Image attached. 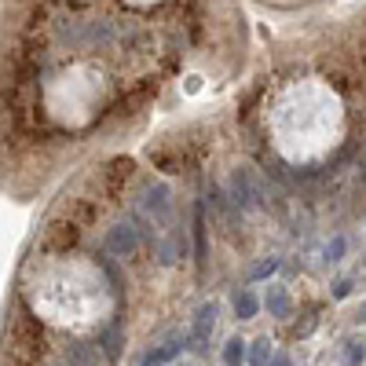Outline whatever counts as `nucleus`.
<instances>
[{
  "label": "nucleus",
  "mask_w": 366,
  "mask_h": 366,
  "mask_svg": "<svg viewBox=\"0 0 366 366\" xmlns=\"http://www.w3.org/2000/svg\"><path fill=\"white\" fill-rule=\"evenodd\" d=\"M267 366H290V359H286V356H275V359L267 363Z\"/></svg>",
  "instance_id": "obj_15"
},
{
  "label": "nucleus",
  "mask_w": 366,
  "mask_h": 366,
  "mask_svg": "<svg viewBox=\"0 0 366 366\" xmlns=\"http://www.w3.org/2000/svg\"><path fill=\"white\" fill-rule=\"evenodd\" d=\"M66 363L70 366H106V359L99 356V348H95V344H81V341L66 344Z\"/></svg>",
  "instance_id": "obj_5"
},
{
  "label": "nucleus",
  "mask_w": 366,
  "mask_h": 366,
  "mask_svg": "<svg viewBox=\"0 0 366 366\" xmlns=\"http://www.w3.org/2000/svg\"><path fill=\"white\" fill-rule=\"evenodd\" d=\"M139 205H143V209H147L154 220H165L169 209H172V202H169V187H165V183H150L147 190H143Z\"/></svg>",
  "instance_id": "obj_4"
},
{
  "label": "nucleus",
  "mask_w": 366,
  "mask_h": 366,
  "mask_svg": "<svg viewBox=\"0 0 366 366\" xmlns=\"http://www.w3.org/2000/svg\"><path fill=\"white\" fill-rule=\"evenodd\" d=\"M253 366H267V363H272L275 356H272V341H267V337H260V341H253V352L246 356Z\"/></svg>",
  "instance_id": "obj_8"
},
{
  "label": "nucleus",
  "mask_w": 366,
  "mask_h": 366,
  "mask_svg": "<svg viewBox=\"0 0 366 366\" xmlns=\"http://www.w3.org/2000/svg\"><path fill=\"white\" fill-rule=\"evenodd\" d=\"M267 311L279 315V319H282L286 311H290V297H286L282 286H272V293H267Z\"/></svg>",
  "instance_id": "obj_7"
},
{
  "label": "nucleus",
  "mask_w": 366,
  "mask_h": 366,
  "mask_svg": "<svg viewBox=\"0 0 366 366\" xmlns=\"http://www.w3.org/2000/svg\"><path fill=\"white\" fill-rule=\"evenodd\" d=\"M224 363H227V366H242V363H246V344L238 341V337L227 341V348H224Z\"/></svg>",
  "instance_id": "obj_12"
},
{
  "label": "nucleus",
  "mask_w": 366,
  "mask_h": 366,
  "mask_svg": "<svg viewBox=\"0 0 366 366\" xmlns=\"http://www.w3.org/2000/svg\"><path fill=\"white\" fill-rule=\"evenodd\" d=\"M359 319H363V323H366V304H363V311H359Z\"/></svg>",
  "instance_id": "obj_16"
},
{
  "label": "nucleus",
  "mask_w": 366,
  "mask_h": 366,
  "mask_svg": "<svg viewBox=\"0 0 366 366\" xmlns=\"http://www.w3.org/2000/svg\"><path fill=\"white\" fill-rule=\"evenodd\" d=\"M264 198V190L257 183V176H253L249 169H234V176H231V202H234V209H253V205H260Z\"/></svg>",
  "instance_id": "obj_1"
},
{
  "label": "nucleus",
  "mask_w": 366,
  "mask_h": 366,
  "mask_svg": "<svg viewBox=\"0 0 366 366\" xmlns=\"http://www.w3.org/2000/svg\"><path fill=\"white\" fill-rule=\"evenodd\" d=\"M213 326H216V304H202L195 315V326H190V348L195 352H205L213 341Z\"/></svg>",
  "instance_id": "obj_2"
},
{
  "label": "nucleus",
  "mask_w": 366,
  "mask_h": 366,
  "mask_svg": "<svg viewBox=\"0 0 366 366\" xmlns=\"http://www.w3.org/2000/svg\"><path fill=\"white\" fill-rule=\"evenodd\" d=\"M326 253H330V260H341V253H344V238H333V246H330Z\"/></svg>",
  "instance_id": "obj_13"
},
{
  "label": "nucleus",
  "mask_w": 366,
  "mask_h": 366,
  "mask_svg": "<svg viewBox=\"0 0 366 366\" xmlns=\"http://www.w3.org/2000/svg\"><path fill=\"white\" fill-rule=\"evenodd\" d=\"M275 267H279V260H272V264H260L257 272H253V279H267V275L275 272Z\"/></svg>",
  "instance_id": "obj_14"
},
{
  "label": "nucleus",
  "mask_w": 366,
  "mask_h": 366,
  "mask_svg": "<svg viewBox=\"0 0 366 366\" xmlns=\"http://www.w3.org/2000/svg\"><path fill=\"white\" fill-rule=\"evenodd\" d=\"M136 246H139V227L129 224V220H125V224H118L114 231L106 234V249L114 253V257H132Z\"/></svg>",
  "instance_id": "obj_3"
},
{
  "label": "nucleus",
  "mask_w": 366,
  "mask_h": 366,
  "mask_svg": "<svg viewBox=\"0 0 366 366\" xmlns=\"http://www.w3.org/2000/svg\"><path fill=\"white\" fill-rule=\"evenodd\" d=\"M59 366H70V363H59Z\"/></svg>",
  "instance_id": "obj_17"
},
{
  "label": "nucleus",
  "mask_w": 366,
  "mask_h": 366,
  "mask_svg": "<svg viewBox=\"0 0 366 366\" xmlns=\"http://www.w3.org/2000/svg\"><path fill=\"white\" fill-rule=\"evenodd\" d=\"M344 366H359L363 359H366V344L363 341H344Z\"/></svg>",
  "instance_id": "obj_11"
},
{
  "label": "nucleus",
  "mask_w": 366,
  "mask_h": 366,
  "mask_svg": "<svg viewBox=\"0 0 366 366\" xmlns=\"http://www.w3.org/2000/svg\"><path fill=\"white\" fill-rule=\"evenodd\" d=\"M180 352V344H165V348H154V352H147V356H143V363L139 366H165L172 356H176Z\"/></svg>",
  "instance_id": "obj_9"
},
{
  "label": "nucleus",
  "mask_w": 366,
  "mask_h": 366,
  "mask_svg": "<svg viewBox=\"0 0 366 366\" xmlns=\"http://www.w3.org/2000/svg\"><path fill=\"white\" fill-rule=\"evenodd\" d=\"M234 311H238V319H253V311H257V297H253L249 290H242L234 297Z\"/></svg>",
  "instance_id": "obj_10"
},
{
  "label": "nucleus",
  "mask_w": 366,
  "mask_h": 366,
  "mask_svg": "<svg viewBox=\"0 0 366 366\" xmlns=\"http://www.w3.org/2000/svg\"><path fill=\"white\" fill-rule=\"evenodd\" d=\"M95 344H103L106 359H118V352H121V326H110V330H103V333H99V341H95Z\"/></svg>",
  "instance_id": "obj_6"
},
{
  "label": "nucleus",
  "mask_w": 366,
  "mask_h": 366,
  "mask_svg": "<svg viewBox=\"0 0 366 366\" xmlns=\"http://www.w3.org/2000/svg\"><path fill=\"white\" fill-rule=\"evenodd\" d=\"M183 366H190V363H183Z\"/></svg>",
  "instance_id": "obj_18"
}]
</instances>
